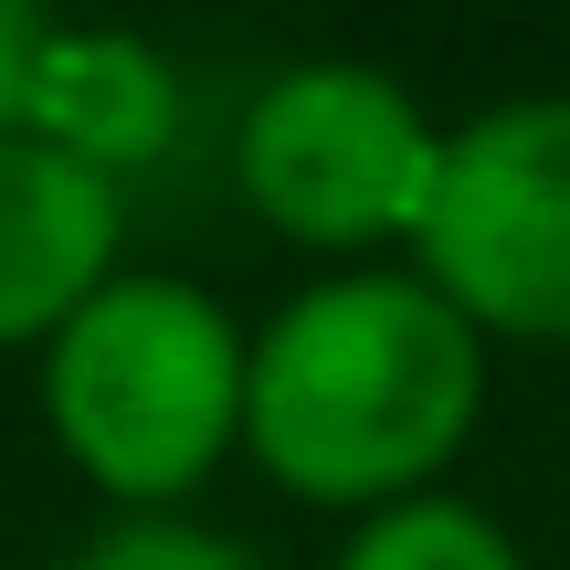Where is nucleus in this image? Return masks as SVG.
<instances>
[{
    "label": "nucleus",
    "instance_id": "obj_6",
    "mask_svg": "<svg viewBox=\"0 0 570 570\" xmlns=\"http://www.w3.org/2000/svg\"><path fill=\"white\" fill-rule=\"evenodd\" d=\"M21 138L63 148V159L106 169L127 190V169H159L169 138H180V85L148 42L127 32H63L42 42V75H32V127Z\"/></svg>",
    "mask_w": 570,
    "mask_h": 570
},
{
    "label": "nucleus",
    "instance_id": "obj_9",
    "mask_svg": "<svg viewBox=\"0 0 570 570\" xmlns=\"http://www.w3.org/2000/svg\"><path fill=\"white\" fill-rule=\"evenodd\" d=\"M42 42H53V21H42V11H21V0H0V138H21V127H32Z\"/></svg>",
    "mask_w": 570,
    "mask_h": 570
},
{
    "label": "nucleus",
    "instance_id": "obj_4",
    "mask_svg": "<svg viewBox=\"0 0 570 570\" xmlns=\"http://www.w3.org/2000/svg\"><path fill=\"white\" fill-rule=\"evenodd\" d=\"M444 127L381 75V63H285L254 85L233 127V180L296 244H391L423 233Z\"/></svg>",
    "mask_w": 570,
    "mask_h": 570
},
{
    "label": "nucleus",
    "instance_id": "obj_1",
    "mask_svg": "<svg viewBox=\"0 0 570 570\" xmlns=\"http://www.w3.org/2000/svg\"><path fill=\"white\" fill-rule=\"evenodd\" d=\"M487 412V338L423 275H327L244 348V444L317 508H402Z\"/></svg>",
    "mask_w": 570,
    "mask_h": 570
},
{
    "label": "nucleus",
    "instance_id": "obj_5",
    "mask_svg": "<svg viewBox=\"0 0 570 570\" xmlns=\"http://www.w3.org/2000/svg\"><path fill=\"white\" fill-rule=\"evenodd\" d=\"M117 233H127V190L106 169L42 138H0V348L21 338L53 348V327L117 285Z\"/></svg>",
    "mask_w": 570,
    "mask_h": 570
},
{
    "label": "nucleus",
    "instance_id": "obj_2",
    "mask_svg": "<svg viewBox=\"0 0 570 570\" xmlns=\"http://www.w3.org/2000/svg\"><path fill=\"white\" fill-rule=\"evenodd\" d=\"M244 348L254 338L190 275H117L42 348L53 444L138 518L169 508L244 444Z\"/></svg>",
    "mask_w": 570,
    "mask_h": 570
},
{
    "label": "nucleus",
    "instance_id": "obj_7",
    "mask_svg": "<svg viewBox=\"0 0 570 570\" xmlns=\"http://www.w3.org/2000/svg\"><path fill=\"white\" fill-rule=\"evenodd\" d=\"M338 570H518L508 529H497L487 508H465V497H402V508H381L360 539H348Z\"/></svg>",
    "mask_w": 570,
    "mask_h": 570
},
{
    "label": "nucleus",
    "instance_id": "obj_8",
    "mask_svg": "<svg viewBox=\"0 0 570 570\" xmlns=\"http://www.w3.org/2000/svg\"><path fill=\"white\" fill-rule=\"evenodd\" d=\"M75 570H254V550L223 529H190V518H117L75 550Z\"/></svg>",
    "mask_w": 570,
    "mask_h": 570
},
{
    "label": "nucleus",
    "instance_id": "obj_3",
    "mask_svg": "<svg viewBox=\"0 0 570 570\" xmlns=\"http://www.w3.org/2000/svg\"><path fill=\"white\" fill-rule=\"evenodd\" d=\"M412 254L475 338L570 348V96H518L454 127Z\"/></svg>",
    "mask_w": 570,
    "mask_h": 570
}]
</instances>
